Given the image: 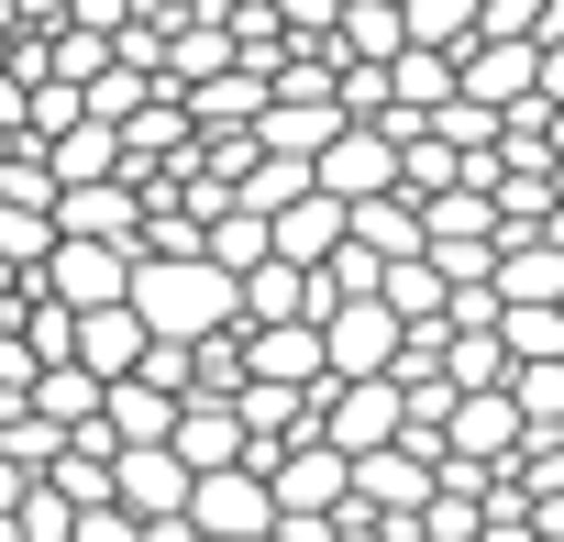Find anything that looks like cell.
<instances>
[{
	"label": "cell",
	"instance_id": "cell-21",
	"mask_svg": "<svg viewBox=\"0 0 564 542\" xmlns=\"http://www.w3.org/2000/svg\"><path fill=\"white\" fill-rule=\"evenodd\" d=\"M0 542H23V531H12V520H0Z\"/></svg>",
	"mask_w": 564,
	"mask_h": 542
},
{
	"label": "cell",
	"instance_id": "cell-18",
	"mask_svg": "<svg viewBox=\"0 0 564 542\" xmlns=\"http://www.w3.org/2000/svg\"><path fill=\"white\" fill-rule=\"evenodd\" d=\"M531 542H564V487H553V498L531 509Z\"/></svg>",
	"mask_w": 564,
	"mask_h": 542
},
{
	"label": "cell",
	"instance_id": "cell-22",
	"mask_svg": "<svg viewBox=\"0 0 564 542\" xmlns=\"http://www.w3.org/2000/svg\"><path fill=\"white\" fill-rule=\"evenodd\" d=\"M399 542H421V531H399Z\"/></svg>",
	"mask_w": 564,
	"mask_h": 542
},
{
	"label": "cell",
	"instance_id": "cell-2",
	"mask_svg": "<svg viewBox=\"0 0 564 542\" xmlns=\"http://www.w3.org/2000/svg\"><path fill=\"white\" fill-rule=\"evenodd\" d=\"M399 344H410V333H399L377 300H333V311H322V377H333V388H377V377L399 366Z\"/></svg>",
	"mask_w": 564,
	"mask_h": 542
},
{
	"label": "cell",
	"instance_id": "cell-13",
	"mask_svg": "<svg viewBox=\"0 0 564 542\" xmlns=\"http://www.w3.org/2000/svg\"><path fill=\"white\" fill-rule=\"evenodd\" d=\"M133 366H144V322H133V311H100V322H78V377L122 388Z\"/></svg>",
	"mask_w": 564,
	"mask_h": 542
},
{
	"label": "cell",
	"instance_id": "cell-4",
	"mask_svg": "<svg viewBox=\"0 0 564 542\" xmlns=\"http://www.w3.org/2000/svg\"><path fill=\"white\" fill-rule=\"evenodd\" d=\"M311 188H322L333 210H366V199H388V188H399V144L355 122V133H333V155L311 166Z\"/></svg>",
	"mask_w": 564,
	"mask_h": 542
},
{
	"label": "cell",
	"instance_id": "cell-14",
	"mask_svg": "<svg viewBox=\"0 0 564 542\" xmlns=\"http://www.w3.org/2000/svg\"><path fill=\"white\" fill-rule=\"evenodd\" d=\"M100 399H111V388H100V377H78V366H45V377H34V410H45L56 432H89V421H100Z\"/></svg>",
	"mask_w": 564,
	"mask_h": 542
},
{
	"label": "cell",
	"instance_id": "cell-20",
	"mask_svg": "<svg viewBox=\"0 0 564 542\" xmlns=\"http://www.w3.org/2000/svg\"><path fill=\"white\" fill-rule=\"evenodd\" d=\"M0 300H12V265H0Z\"/></svg>",
	"mask_w": 564,
	"mask_h": 542
},
{
	"label": "cell",
	"instance_id": "cell-17",
	"mask_svg": "<svg viewBox=\"0 0 564 542\" xmlns=\"http://www.w3.org/2000/svg\"><path fill=\"white\" fill-rule=\"evenodd\" d=\"M67 542H144V531H133V520H122V509H89V520H78V531H67Z\"/></svg>",
	"mask_w": 564,
	"mask_h": 542
},
{
	"label": "cell",
	"instance_id": "cell-3",
	"mask_svg": "<svg viewBox=\"0 0 564 542\" xmlns=\"http://www.w3.org/2000/svg\"><path fill=\"white\" fill-rule=\"evenodd\" d=\"M34 289H45L67 322H100V311H122V289H133V254H111V243H56V254L34 265Z\"/></svg>",
	"mask_w": 564,
	"mask_h": 542
},
{
	"label": "cell",
	"instance_id": "cell-1",
	"mask_svg": "<svg viewBox=\"0 0 564 542\" xmlns=\"http://www.w3.org/2000/svg\"><path fill=\"white\" fill-rule=\"evenodd\" d=\"M122 311L144 322V344H177V355L210 344V333H243V322H232V278L199 265V254H133Z\"/></svg>",
	"mask_w": 564,
	"mask_h": 542
},
{
	"label": "cell",
	"instance_id": "cell-11",
	"mask_svg": "<svg viewBox=\"0 0 564 542\" xmlns=\"http://www.w3.org/2000/svg\"><path fill=\"white\" fill-rule=\"evenodd\" d=\"M344 243H355V254H377V265H421V210L388 188V199L344 210Z\"/></svg>",
	"mask_w": 564,
	"mask_h": 542
},
{
	"label": "cell",
	"instance_id": "cell-8",
	"mask_svg": "<svg viewBox=\"0 0 564 542\" xmlns=\"http://www.w3.org/2000/svg\"><path fill=\"white\" fill-rule=\"evenodd\" d=\"M333 133H355L333 100H265V122H254V155H276V166H322V155H333Z\"/></svg>",
	"mask_w": 564,
	"mask_h": 542
},
{
	"label": "cell",
	"instance_id": "cell-6",
	"mask_svg": "<svg viewBox=\"0 0 564 542\" xmlns=\"http://www.w3.org/2000/svg\"><path fill=\"white\" fill-rule=\"evenodd\" d=\"M111 509L133 520V531H155V520H188V465L155 443V454H111Z\"/></svg>",
	"mask_w": 564,
	"mask_h": 542
},
{
	"label": "cell",
	"instance_id": "cell-16",
	"mask_svg": "<svg viewBox=\"0 0 564 542\" xmlns=\"http://www.w3.org/2000/svg\"><path fill=\"white\" fill-rule=\"evenodd\" d=\"M45 487H56V498H67L78 520H89V509H111V465H100V454H67V465H56Z\"/></svg>",
	"mask_w": 564,
	"mask_h": 542
},
{
	"label": "cell",
	"instance_id": "cell-12",
	"mask_svg": "<svg viewBox=\"0 0 564 542\" xmlns=\"http://www.w3.org/2000/svg\"><path fill=\"white\" fill-rule=\"evenodd\" d=\"M487 300H498V311H564V254H553V243H509Z\"/></svg>",
	"mask_w": 564,
	"mask_h": 542
},
{
	"label": "cell",
	"instance_id": "cell-15",
	"mask_svg": "<svg viewBox=\"0 0 564 542\" xmlns=\"http://www.w3.org/2000/svg\"><path fill=\"white\" fill-rule=\"evenodd\" d=\"M289 199H311V166H276V155H265V166L232 188V210H243V221H276Z\"/></svg>",
	"mask_w": 564,
	"mask_h": 542
},
{
	"label": "cell",
	"instance_id": "cell-9",
	"mask_svg": "<svg viewBox=\"0 0 564 542\" xmlns=\"http://www.w3.org/2000/svg\"><path fill=\"white\" fill-rule=\"evenodd\" d=\"M243 388H333V377H322V322L243 333Z\"/></svg>",
	"mask_w": 564,
	"mask_h": 542
},
{
	"label": "cell",
	"instance_id": "cell-10",
	"mask_svg": "<svg viewBox=\"0 0 564 542\" xmlns=\"http://www.w3.org/2000/svg\"><path fill=\"white\" fill-rule=\"evenodd\" d=\"M166 454L188 465V487H199V476H232V465H243V421H232L221 399H188L177 432H166Z\"/></svg>",
	"mask_w": 564,
	"mask_h": 542
},
{
	"label": "cell",
	"instance_id": "cell-5",
	"mask_svg": "<svg viewBox=\"0 0 564 542\" xmlns=\"http://www.w3.org/2000/svg\"><path fill=\"white\" fill-rule=\"evenodd\" d=\"M344 487H355V465H344L333 443H300V454H276V465H265L276 520H333V509H344Z\"/></svg>",
	"mask_w": 564,
	"mask_h": 542
},
{
	"label": "cell",
	"instance_id": "cell-7",
	"mask_svg": "<svg viewBox=\"0 0 564 542\" xmlns=\"http://www.w3.org/2000/svg\"><path fill=\"white\" fill-rule=\"evenodd\" d=\"M454 89L509 122L520 100H542V56H531V45H476V56H454Z\"/></svg>",
	"mask_w": 564,
	"mask_h": 542
},
{
	"label": "cell",
	"instance_id": "cell-19",
	"mask_svg": "<svg viewBox=\"0 0 564 542\" xmlns=\"http://www.w3.org/2000/svg\"><path fill=\"white\" fill-rule=\"evenodd\" d=\"M542 100L564 111V45H542Z\"/></svg>",
	"mask_w": 564,
	"mask_h": 542
}]
</instances>
